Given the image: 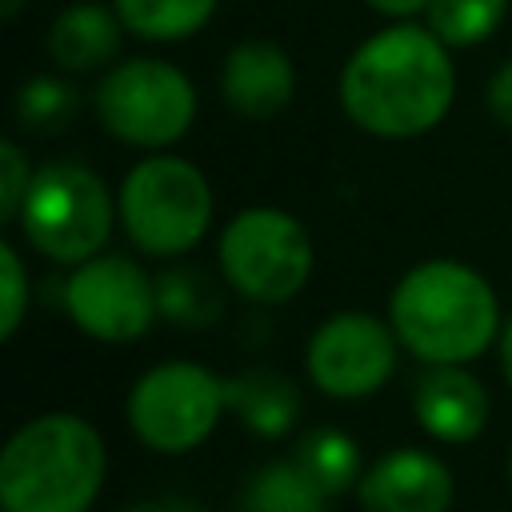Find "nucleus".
Segmentation results:
<instances>
[{
  "label": "nucleus",
  "instance_id": "nucleus-1",
  "mask_svg": "<svg viewBox=\"0 0 512 512\" xmlns=\"http://www.w3.org/2000/svg\"><path fill=\"white\" fill-rule=\"evenodd\" d=\"M456 96L448 44L432 28L396 24L368 36L340 72V108L368 136L408 140L436 128Z\"/></svg>",
  "mask_w": 512,
  "mask_h": 512
},
{
  "label": "nucleus",
  "instance_id": "nucleus-2",
  "mask_svg": "<svg viewBox=\"0 0 512 512\" xmlns=\"http://www.w3.org/2000/svg\"><path fill=\"white\" fill-rule=\"evenodd\" d=\"M396 340L424 364H468L500 336L492 284L460 260H424L392 292Z\"/></svg>",
  "mask_w": 512,
  "mask_h": 512
},
{
  "label": "nucleus",
  "instance_id": "nucleus-3",
  "mask_svg": "<svg viewBox=\"0 0 512 512\" xmlns=\"http://www.w3.org/2000/svg\"><path fill=\"white\" fill-rule=\"evenodd\" d=\"M100 484L104 440L72 412L28 420L0 452L4 512H88Z\"/></svg>",
  "mask_w": 512,
  "mask_h": 512
},
{
  "label": "nucleus",
  "instance_id": "nucleus-4",
  "mask_svg": "<svg viewBox=\"0 0 512 512\" xmlns=\"http://www.w3.org/2000/svg\"><path fill=\"white\" fill-rule=\"evenodd\" d=\"M128 240L148 256H184L212 224V188L184 156H148L128 168L116 200Z\"/></svg>",
  "mask_w": 512,
  "mask_h": 512
},
{
  "label": "nucleus",
  "instance_id": "nucleus-5",
  "mask_svg": "<svg viewBox=\"0 0 512 512\" xmlns=\"http://www.w3.org/2000/svg\"><path fill=\"white\" fill-rule=\"evenodd\" d=\"M16 224L40 256L84 264L104 248L112 232V196L92 168L48 160L32 172Z\"/></svg>",
  "mask_w": 512,
  "mask_h": 512
},
{
  "label": "nucleus",
  "instance_id": "nucleus-6",
  "mask_svg": "<svg viewBox=\"0 0 512 512\" xmlns=\"http://www.w3.org/2000/svg\"><path fill=\"white\" fill-rule=\"evenodd\" d=\"M216 256H220L224 280L256 304L292 300L312 272V240L304 224L280 208L236 212L224 224Z\"/></svg>",
  "mask_w": 512,
  "mask_h": 512
},
{
  "label": "nucleus",
  "instance_id": "nucleus-7",
  "mask_svg": "<svg viewBox=\"0 0 512 512\" xmlns=\"http://www.w3.org/2000/svg\"><path fill=\"white\" fill-rule=\"evenodd\" d=\"M100 124L136 148H168L176 144L196 116L192 80L164 60H124L104 72L96 88Z\"/></svg>",
  "mask_w": 512,
  "mask_h": 512
},
{
  "label": "nucleus",
  "instance_id": "nucleus-8",
  "mask_svg": "<svg viewBox=\"0 0 512 512\" xmlns=\"http://www.w3.org/2000/svg\"><path fill=\"white\" fill-rule=\"evenodd\" d=\"M224 408V380L204 364L168 360L136 380L128 396V424L156 452H188L212 436Z\"/></svg>",
  "mask_w": 512,
  "mask_h": 512
},
{
  "label": "nucleus",
  "instance_id": "nucleus-9",
  "mask_svg": "<svg viewBox=\"0 0 512 512\" xmlns=\"http://www.w3.org/2000/svg\"><path fill=\"white\" fill-rule=\"evenodd\" d=\"M64 308L80 332L104 344L136 340L152 328L160 300L156 280L128 256H92L64 284Z\"/></svg>",
  "mask_w": 512,
  "mask_h": 512
},
{
  "label": "nucleus",
  "instance_id": "nucleus-10",
  "mask_svg": "<svg viewBox=\"0 0 512 512\" xmlns=\"http://www.w3.org/2000/svg\"><path fill=\"white\" fill-rule=\"evenodd\" d=\"M304 364L324 396H372L396 368V332L368 312H336L312 332Z\"/></svg>",
  "mask_w": 512,
  "mask_h": 512
},
{
  "label": "nucleus",
  "instance_id": "nucleus-11",
  "mask_svg": "<svg viewBox=\"0 0 512 512\" xmlns=\"http://www.w3.org/2000/svg\"><path fill=\"white\" fill-rule=\"evenodd\" d=\"M364 512H448L452 472L440 456L420 448H396L360 476Z\"/></svg>",
  "mask_w": 512,
  "mask_h": 512
},
{
  "label": "nucleus",
  "instance_id": "nucleus-12",
  "mask_svg": "<svg viewBox=\"0 0 512 512\" xmlns=\"http://www.w3.org/2000/svg\"><path fill=\"white\" fill-rule=\"evenodd\" d=\"M412 412L420 428L444 444H468L488 424V392L460 364H428L416 380Z\"/></svg>",
  "mask_w": 512,
  "mask_h": 512
},
{
  "label": "nucleus",
  "instance_id": "nucleus-13",
  "mask_svg": "<svg viewBox=\"0 0 512 512\" xmlns=\"http://www.w3.org/2000/svg\"><path fill=\"white\" fill-rule=\"evenodd\" d=\"M296 88L292 60L280 44L272 40H244L228 52L220 68V92L232 112L248 120H268L288 108Z\"/></svg>",
  "mask_w": 512,
  "mask_h": 512
},
{
  "label": "nucleus",
  "instance_id": "nucleus-14",
  "mask_svg": "<svg viewBox=\"0 0 512 512\" xmlns=\"http://www.w3.org/2000/svg\"><path fill=\"white\" fill-rule=\"evenodd\" d=\"M120 28L124 20L116 16V8L80 0L52 20L48 52L64 72H92L120 52Z\"/></svg>",
  "mask_w": 512,
  "mask_h": 512
},
{
  "label": "nucleus",
  "instance_id": "nucleus-15",
  "mask_svg": "<svg viewBox=\"0 0 512 512\" xmlns=\"http://www.w3.org/2000/svg\"><path fill=\"white\" fill-rule=\"evenodd\" d=\"M224 404L256 436H284L300 416V388L276 368H248L224 380Z\"/></svg>",
  "mask_w": 512,
  "mask_h": 512
},
{
  "label": "nucleus",
  "instance_id": "nucleus-16",
  "mask_svg": "<svg viewBox=\"0 0 512 512\" xmlns=\"http://www.w3.org/2000/svg\"><path fill=\"white\" fill-rule=\"evenodd\" d=\"M328 496L300 472L296 460H272L240 488V512H324Z\"/></svg>",
  "mask_w": 512,
  "mask_h": 512
},
{
  "label": "nucleus",
  "instance_id": "nucleus-17",
  "mask_svg": "<svg viewBox=\"0 0 512 512\" xmlns=\"http://www.w3.org/2000/svg\"><path fill=\"white\" fill-rule=\"evenodd\" d=\"M292 460L300 464V472L332 500L340 492L352 488V480L360 476V448L348 432L340 428H312L296 440Z\"/></svg>",
  "mask_w": 512,
  "mask_h": 512
},
{
  "label": "nucleus",
  "instance_id": "nucleus-18",
  "mask_svg": "<svg viewBox=\"0 0 512 512\" xmlns=\"http://www.w3.org/2000/svg\"><path fill=\"white\" fill-rule=\"evenodd\" d=\"M160 316L180 328H208L224 312V292L204 268H168L156 276Z\"/></svg>",
  "mask_w": 512,
  "mask_h": 512
},
{
  "label": "nucleus",
  "instance_id": "nucleus-19",
  "mask_svg": "<svg viewBox=\"0 0 512 512\" xmlns=\"http://www.w3.org/2000/svg\"><path fill=\"white\" fill-rule=\"evenodd\" d=\"M112 8L128 32L164 44L200 32L212 20L216 0H112Z\"/></svg>",
  "mask_w": 512,
  "mask_h": 512
},
{
  "label": "nucleus",
  "instance_id": "nucleus-20",
  "mask_svg": "<svg viewBox=\"0 0 512 512\" xmlns=\"http://www.w3.org/2000/svg\"><path fill=\"white\" fill-rule=\"evenodd\" d=\"M424 12H428V28L448 48H472L504 24L508 0H428Z\"/></svg>",
  "mask_w": 512,
  "mask_h": 512
},
{
  "label": "nucleus",
  "instance_id": "nucleus-21",
  "mask_svg": "<svg viewBox=\"0 0 512 512\" xmlns=\"http://www.w3.org/2000/svg\"><path fill=\"white\" fill-rule=\"evenodd\" d=\"M76 108H80V92L56 76H32L16 92V120L28 132H56L76 116Z\"/></svg>",
  "mask_w": 512,
  "mask_h": 512
},
{
  "label": "nucleus",
  "instance_id": "nucleus-22",
  "mask_svg": "<svg viewBox=\"0 0 512 512\" xmlns=\"http://www.w3.org/2000/svg\"><path fill=\"white\" fill-rule=\"evenodd\" d=\"M28 308V272L12 244H0V340H12Z\"/></svg>",
  "mask_w": 512,
  "mask_h": 512
},
{
  "label": "nucleus",
  "instance_id": "nucleus-23",
  "mask_svg": "<svg viewBox=\"0 0 512 512\" xmlns=\"http://www.w3.org/2000/svg\"><path fill=\"white\" fill-rule=\"evenodd\" d=\"M28 184H32V168L20 152L16 140H4L0 144V220L4 224H16L20 216V204L28 196Z\"/></svg>",
  "mask_w": 512,
  "mask_h": 512
},
{
  "label": "nucleus",
  "instance_id": "nucleus-24",
  "mask_svg": "<svg viewBox=\"0 0 512 512\" xmlns=\"http://www.w3.org/2000/svg\"><path fill=\"white\" fill-rule=\"evenodd\" d=\"M488 108H492V116L504 128H512V60H504L492 72V80H488Z\"/></svg>",
  "mask_w": 512,
  "mask_h": 512
},
{
  "label": "nucleus",
  "instance_id": "nucleus-25",
  "mask_svg": "<svg viewBox=\"0 0 512 512\" xmlns=\"http://www.w3.org/2000/svg\"><path fill=\"white\" fill-rule=\"evenodd\" d=\"M120 512H200V508H196V504H188V500L168 496V500H140V504L120 508Z\"/></svg>",
  "mask_w": 512,
  "mask_h": 512
},
{
  "label": "nucleus",
  "instance_id": "nucleus-26",
  "mask_svg": "<svg viewBox=\"0 0 512 512\" xmlns=\"http://www.w3.org/2000/svg\"><path fill=\"white\" fill-rule=\"evenodd\" d=\"M376 12H384V16H412V12H420V8H428V0H368Z\"/></svg>",
  "mask_w": 512,
  "mask_h": 512
},
{
  "label": "nucleus",
  "instance_id": "nucleus-27",
  "mask_svg": "<svg viewBox=\"0 0 512 512\" xmlns=\"http://www.w3.org/2000/svg\"><path fill=\"white\" fill-rule=\"evenodd\" d=\"M500 368H504V380L512 384V316L500 328Z\"/></svg>",
  "mask_w": 512,
  "mask_h": 512
},
{
  "label": "nucleus",
  "instance_id": "nucleus-28",
  "mask_svg": "<svg viewBox=\"0 0 512 512\" xmlns=\"http://www.w3.org/2000/svg\"><path fill=\"white\" fill-rule=\"evenodd\" d=\"M20 8H24V0H0V16H4V20H12Z\"/></svg>",
  "mask_w": 512,
  "mask_h": 512
},
{
  "label": "nucleus",
  "instance_id": "nucleus-29",
  "mask_svg": "<svg viewBox=\"0 0 512 512\" xmlns=\"http://www.w3.org/2000/svg\"><path fill=\"white\" fill-rule=\"evenodd\" d=\"M508 476H512V452H508Z\"/></svg>",
  "mask_w": 512,
  "mask_h": 512
}]
</instances>
